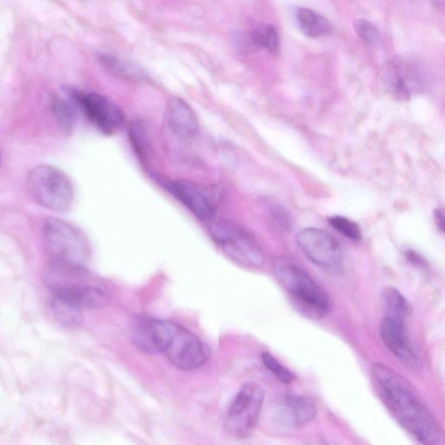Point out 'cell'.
<instances>
[{
    "label": "cell",
    "instance_id": "obj_3",
    "mask_svg": "<svg viewBox=\"0 0 445 445\" xmlns=\"http://www.w3.org/2000/svg\"><path fill=\"white\" fill-rule=\"evenodd\" d=\"M42 279L53 296L81 309H99L109 303V293L84 267L55 260L44 268Z\"/></svg>",
    "mask_w": 445,
    "mask_h": 445
},
{
    "label": "cell",
    "instance_id": "obj_27",
    "mask_svg": "<svg viewBox=\"0 0 445 445\" xmlns=\"http://www.w3.org/2000/svg\"><path fill=\"white\" fill-rule=\"evenodd\" d=\"M434 217H435V222H436V225L437 226L438 230H439L441 233H444V217L443 212H442L440 210H435Z\"/></svg>",
    "mask_w": 445,
    "mask_h": 445
},
{
    "label": "cell",
    "instance_id": "obj_11",
    "mask_svg": "<svg viewBox=\"0 0 445 445\" xmlns=\"http://www.w3.org/2000/svg\"><path fill=\"white\" fill-rule=\"evenodd\" d=\"M386 87L400 99H408L421 88L423 76L419 67L408 58L395 57L386 64L383 72Z\"/></svg>",
    "mask_w": 445,
    "mask_h": 445
},
{
    "label": "cell",
    "instance_id": "obj_17",
    "mask_svg": "<svg viewBox=\"0 0 445 445\" xmlns=\"http://www.w3.org/2000/svg\"><path fill=\"white\" fill-rule=\"evenodd\" d=\"M128 137L134 153L144 164L149 161L151 153V143L149 131L142 120L135 119L131 122Z\"/></svg>",
    "mask_w": 445,
    "mask_h": 445
},
{
    "label": "cell",
    "instance_id": "obj_29",
    "mask_svg": "<svg viewBox=\"0 0 445 445\" xmlns=\"http://www.w3.org/2000/svg\"><path fill=\"white\" fill-rule=\"evenodd\" d=\"M2 163V153H1V150H0V165H1Z\"/></svg>",
    "mask_w": 445,
    "mask_h": 445
},
{
    "label": "cell",
    "instance_id": "obj_21",
    "mask_svg": "<svg viewBox=\"0 0 445 445\" xmlns=\"http://www.w3.org/2000/svg\"><path fill=\"white\" fill-rule=\"evenodd\" d=\"M250 37L255 47H263L270 53L278 54L279 37L274 26L265 25L258 27L250 33Z\"/></svg>",
    "mask_w": 445,
    "mask_h": 445
},
{
    "label": "cell",
    "instance_id": "obj_5",
    "mask_svg": "<svg viewBox=\"0 0 445 445\" xmlns=\"http://www.w3.org/2000/svg\"><path fill=\"white\" fill-rule=\"evenodd\" d=\"M207 230L214 244L234 263L246 268L263 267L260 244L243 227L233 221L213 219L207 222Z\"/></svg>",
    "mask_w": 445,
    "mask_h": 445
},
{
    "label": "cell",
    "instance_id": "obj_26",
    "mask_svg": "<svg viewBox=\"0 0 445 445\" xmlns=\"http://www.w3.org/2000/svg\"><path fill=\"white\" fill-rule=\"evenodd\" d=\"M330 226L344 237L353 240H360L362 237L361 230L357 223L347 217L335 216L329 219Z\"/></svg>",
    "mask_w": 445,
    "mask_h": 445
},
{
    "label": "cell",
    "instance_id": "obj_15",
    "mask_svg": "<svg viewBox=\"0 0 445 445\" xmlns=\"http://www.w3.org/2000/svg\"><path fill=\"white\" fill-rule=\"evenodd\" d=\"M278 409V420L285 429L305 426L316 416L317 408L312 399L305 396H285Z\"/></svg>",
    "mask_w": 445,
    "mask_h": 445
},
{
    "label": "cell",
    "instance_id": "obj_18",
    "mask_svg": "<svg viewBox=\"0 0 445 445\" xmlns=\"http://www.w3.org/2000/svg\"><path fill=\"white\" fill-rule=\"evenodd\" d=\"M296 20L302 32L310 37H319L329 33L330 23L319 13L308 8H299Z\"/></svg>",
    "mask_w": 445,
    "mask_h": 445
},
{
    "label": "cell",
    "instance_id": "obj_8",
    "mask_svg": "<svg viewBox=\"0 0 445 445\" xmlns=\"http://www.w3.org/2000/svg\"><path fill=\"white\" fill-rule=\"evenodd\" d=\"M265 401V391L256 383L244 385L227 410L225 428L239 439L249 437L257 426Z\"/></svg>",
    "mask_w": 445,
    "mask_h": 445
},
{
    "label": "cell",
    "instance_id": "obj_10",
    "mask_svg": "<svg viewBox=\"0 0 445 445\" xmlns=\"http://www.w3.org/2000/svg\"><path fill=\"white\" fill-rule=\"evenodd\" d=\"M296 240L303 254L317 267L337 270L342 265V248L336 237L326 230L303 229L298 233Z\"/></svg>",
    "mask_w": 445,
    "mask_h": 445
},
{
    "label": "cell",
    "instance_id": "obj_1",
    "mask_svg": "<svg viewBox=\"0 0 445 445\" xmlns=\"http://www.w3.org/2000/svg\"><path fill=\"white\" fill-rule=\"evenodd\" d=\"M371 378L379 398L407 433L420 444L442 443L439 423L407 379L380 363L372 364Z\"/></svg>",
    "mask_w": 445,
    "mask_h": 445
},
{
    "label": "cell",
    "instance_id": "obj_22",
    "mask_svg": "<svg viewBox=\"0 0 445 445\" xmlns=\"http://www.w3.org/2000/svg\"><path fill=\"white\" fill-rule=\"evenodd\" d=\"M53 112L58 127L67 135L71 134L75 125L74 107L67 100L55 99L53 103Z\"/></svg>",
    "mask_w": 445,
    "mask_h": 445
},
{
    "label": "cell",
    "instance_id": "obj_14",
    "mask_svg": "<svg viewBox=\"0 0 445 445\" xmlns=\"http://www.w3.org/2000/svg\"><path fill=\"white\" fill-rule=\"evenodd\" d=\"M165 121L171 133L179 140H190L198 135V117L189 103L178 96L168 100Z\"/></svg>",
    "mask_w": 445,
    "mask_h": 445
},
{
    "label": "cell",
    "instance_id": "obj_6",
    "mask_svg": "<svg viewBox=\"0 0 445 445\" xmlns=\"http://www.w3.org/2000/svg\"><path fill=\"white\" fill-rule=\"evenodd\" d=\"M26 185L33 201L53 212H67L74 203V188L71 179L53 165L33 167L27 176Z\"/></svg>",
    "mask_w": 445,
    "mask_h": 445
},
{
    "label": "cell",
    "instance_id": "obj_28",
    "mask_svg": "<svg viewBox=\"0 0 445 445\" xmlns=\"http://www.w3.org/2000/svg\"><path fill=\"white\" fill-rule=\"evenodd\" d=\"M406 257L410 262H412V263L417 265H422L423 267V260H422V258L419 257L417 253H412V251H410L406 253Z\"/></svg>",
    "mask_w": 445,
    "mask_h": 445
},
{
    "label": "cell",
    "instance_id": "obj_12",
    "mask_svg": "<svg viewBox=\"0 0 445 445\" xmlns=\"http://www.w3.org/2000/svg\"><path fill=\"white\" fill-rule=\"evenodd\" d=\"M169 192L186 207L196 219L209 221L215 219L216 207L205 189L186 180H160Z\"/></svg>",
    "mask_w": 445,
    "mask_h": 445
},
{
    "label": "cell",
    "instance_id": "obj_13",
    "mask_svg": "<svg viewBox=\"0 0 445 445\" xmlns=\"http://www.w3.org/2000/svg\"><path fill=\"white\" fill-rule=\"evenodd\" d=\"M380 336L385 346L403 364L413 370L419 367V358L410 342L405 323L385 317L380 324Z\"/></svg>",
    "mask_w": 445,
    "mask_h": 445
},
{
    "label": "cell",
    "instance_id": "obj_20",
    "mask_svg": "<svg viewBox=\"0 0 445 445\" xmlns=\"http://www.w3.org/2000/svg\"><path fill=\"white\" fill-rule=\"evenodd\" d=\"M51 310L58 322L69 327L78 326L83 320L81 310L64 299L53 296Z\"/></svg>",
    "mask_w": 445,
    "mask_h": 445
},
{
    "label": "cell",
    "instance_id": "obj_9",
    "mask_svg": "<svg viewBox=\"0 0 445 445\" xmlns=\"http://www.w3.org/2000/svg\"><path fill=\"white\" fill-rule=\"evenodd\" d=\"M70 95L89 121L106 135H113L125 125V113L106 96L78 91H71Z\"/></svg>",
    "mask_w": 445,
    "mask_h": 445
},
{
    "label": "cell",
    "instance_id": "obj_19",
    "mask_svg": "<svg viewBox=\"0 0 445 445\" xmlns=\"http://www.w3.org/2000/svg\"><path fill=\"white\" fill-rule=\"evenodd\" d=\"M99 60L103 67L117 78L128 81H139L144 78L142 71L129 61L110 55H103Z\"/></svg>",
    "mask_w": 445,
    "mask_h": 445
},
{
    "label": "cell",
    "instance_id": "obj_16",
    "mask_svg": "<svg viewBox=\"0 0 445 445\" xmlns=\"http://www.w3.org/2000/svg\"><path fill=\"white\" fill-rule=\"evenodd\" d=\"M381 299L386 317L405 323L410 315V305L405 296L398 289L388 286L383 289Z\"/></svg>",
    "mask_w": 445,
    "mask_h": 445
},
{
    "label": "cell",
    "instance_id": "obj_25",
    "mask_svg": "<svg viewBox=\"0 0 445 445\" xmlns=\"http://www.w3.org/2000/svg\"><path fill=\"white\" fill-rule=\"evenodd\" d=\"M261 358L265 367L284 384H291L295 380V375L289 369L284 367L277 358L272 356L271 353L265 351V353H262Z\"/></svg>",
    "mask_w": 445,
    "mask_h": 445
},
{
    "label": "cell",
    "instance_id": "obj_7",
    "mask_svg": "<svg viewBox=\"0 0 445 445\" xmlns=\"http://www.w3.org/2000/svg\"><path fill=\"white\" fill-rule=\"evenodd\" d=\"M42 234L48 249L56 260L84 267L91 257L87 237L77 226L56 217L44 222Z\"/></svg>",
    "mask_w": 445,
    "mask_h": 445
},
{
    "label": "cell",
    "instance_id": "obj_2",
    "mask_svg": "<svg viewBox=\"0 0 445 445\" xmlns=\"http://www.w3.org/2000/svg\"><path fill=\"white\" fill-rule=\"evenodd\" d=\"M153 353H161L179 370L202 367L210 357L208 346L191 330L171 320L144 317Z\"/></svg>",
    "mask_w": 445,
    "mask_h": 445
},
{
    "label": "cell",
    "instance_id": "obj_23",
    "mask_svg": "<svg viewBox=\"0 0 445 445\" xmlns=\"http://www.w3.org/2000/svg\"><path fill=\"white\" fill-rule=\"evenodd\" d=\"M263 205L269 219L278 228L288 230L292 228V217L287 210L274 199H265Z\"/></svg>",
    "mask_w": 445,
    "mask_h": 445
},
{
    "label": "cell",
    "instance_id": "obj_4",
    "mask_svg": "<svg viewBox=\"0 0 445 445\" xmlns=\"http://www.w3.org/2000/svg\"><path fill=\"white\" fill-rule=\"evenodd\" d=\"M274 272L300 312L312 319H322L329 313V296L296 262L287 257L278 258L274 262Z\"/></svg>",
    "mask_w": 445,
    "mask_h": 445
},
{
    "label": "cell",
    "instance_id": "obj_24",
    "mask_svg": "<svg viewBox=\"0 0 445 445\" xmlns=\"http://www.w3.org/2000/svg\"><path fill=\"white\" fill-rule=\"evenodd\" d=\"M354 29L360 40L368 47H376L380 42V33L374 24L369 22L368 19L355 20Z\"/></svg>",
    "mask_w": 445,
    "mask_h": 445
}]
</instances>
